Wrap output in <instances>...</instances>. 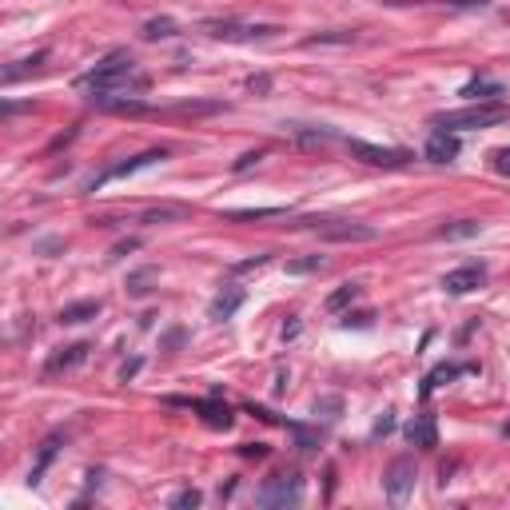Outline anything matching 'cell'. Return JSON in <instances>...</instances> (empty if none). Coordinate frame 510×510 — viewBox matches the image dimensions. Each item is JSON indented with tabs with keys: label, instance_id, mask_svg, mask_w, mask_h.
Instances as JSON below:
<instances>
[{
	"label": "cell",
	"instance_id": "1",
	"mask_svg": "<svg viewBox=\"0 0 510 510\" xmlns=\"http://www.w3.org/2000/svg\"><path fill=\"white\" fill-rule=\"evenodd\" d=\"M128 80H140V76H136V60L120 48V52H108V56H104L92 72H84L80 88H88V92H120V96H124Z\"/></svg>",
	"mask_w": 510,
	"mask_h": 510
},
{
	"label": "cell",
	"instance_id": "2",
	"mask_svg": "<svg viewBox=\"0 0 510 510\" xmlns=\"http://www.w3.org/2000/svg\"><path fill=\"white\" fill-rule=\"evenodd\" d=\"M510 120V104H470V108H459V112H439L435 124L447 132H459V128H494V124Z\"/></svg>",
	"mask_w": 510,
	"mask_h": 510
},
{
	"label": "cell",
	"instance_id": "3",
	"mask_svg": "<svg viewBox=\"0 0 510 510\" xmlns=\"http://www.w3.org/2000/svg\"><path fill=\"white\" fill-rule=\"evenodd\" d=\"M255 502L267 506V510L299 506V502H303V479L295 474V470H287V474H271V479L255 490Z\"/></svg>",
	"mask_w": 510,
	"mask_h": 510
},
{
	"label": "cell",
	"instance_id": "4",
	"mask_svg": "<svg viewBox=\"0 0 510 510\" xmlns=\"http://www.w3.org/2000/svg\"><path fill=\"white\" fill-rule=\"evenodd\" d=\"M299 228H315L319 240H327V243H367V240H375V228H367V223H359V220H303Z\"/></svg>",
	"mask_w": 510,
	"mask_h": 510
},
{
	"label": "cell",
	"instance_id": "5",
	"mask_svg": "<svg viewBox=\"0 0 510 510\" xmlns=\"http://www.w3.org/2000/svg\"><path fill=\"white\" fill-rule=\"evenodd\" d=\"M347 152L355 160L371 164V168H403L415 160V152L407 148H379V144H363V140H347Z\"/></svg>",
	"mask_w": 510,
	"mask_h": 510
},
{
	"label": "cell",
	"instance_id": "6",
	"mask_svg": "<svg viewBox=\"0 0 510 510\" xmlns=\"http://www.w3.org/2000/svg\"><path fill=\"white\" fill-rule=\"evenodd\" d=\"M156 160H168V148H152V152H140V156H132V160H120V164H112V168H104L100 176H92V180H88V191L104 188V184H108V180H120V176H132V171L148 168V164H156Z\"/></svg>",
	"mask_w": 510,
	"mask_h": 510
},
{
	"label": "cell",
	"instance_id": "7",
	"mask_svg": "<svg viewBox=\"0 0 510 510\" xmlns=\"http://www.w3.org/2000/svg\"><path fill=\"white\" fill-rule=\"evenodd\" d=\"M383 490H387L391 502H407V494L415 490V459H395L387 467V474H383Z\"/></svg>",
	"mask_w": 510,
	"mask_h": 510
},
{
	"label": "cell",
	"instance_id": "8",
	"mask_svg": "<svg viewBox=\"0 0 510 510\" xmlns=\"http://www.w3.org/2000/svg\"><path fill=\"white\" fill-rule=\"evenodd\" d=\"M203 32L216 41H255V36H275L280 28L271 24H235V21H203Z\"/></svg>",
	"mask_w": 510,
	"mask_h": 510
},
{
	"label": "cell",
	"instance_id": "9",
	"mask_svg": "<svg viewBox=\"0 0 510 510\" xmlns=\"http://www.w3.org/2000/svg\"><path fill=\"white\" fill-rule=\"evenodd\" d=\"M482 283H487V263H462V267L442 275V291H450V295H467Z\"/></svg>",
	"mask_w": 510,
	"mask_h": 510
},
{
	"label": "cell",
	"instance_id": "10",
	"mask_svg": "<svg viewBox=\"0 0 510 510\" xmlns=\"http://www.w3.org/2000/svg\"><path fill=\"white\" fill-rule=\"evenodd\" d=\"M455 156H459V136H455V132H447V128L430 132V140H427V160H430V164H450Z\"/></svg>",
	"mask_w": 510,
	"mask_h": 510
},
{
	"label": "cell",
	"instance_id": "11",
	"mask_svg": "<svg viewBox=\"0 0 510 510\" xmlns=\"http://www.w3.org/2000/svg\"><path fill=\"white\" fill-rule=\"evenodd\" d=\"M88 343H72V347H60V351H56V355H52V359H48V367H44V371H48V375H60V371H68V367H76V363H84V359H88Z\"/></svg>",
	"mask_w": 510,
	"mask_h": 510
},
{
	"label": "cell",
	"instance_id": "12",
	"mask_svg": "<svg viewBox=\"0 0 510 510\" xmlns=\"http://www.w3.org/2000/svg\"><path fill=\"white\" fill-rule=\"evenodd\" d=\"M191 407L203 415V423H208V427H216V430H228V427H231V407H228V403H220V399H200V403H191Z\"/></svg>",
	"mask_w": 510,
	"mask_h": 510
},
{
	"label": "cell",
	"instance_id": "13",
	"mask_svg": "<svg viewBox=\"0 0 510 510\" xmlns=\"http://www.w3.org/2000/svg\"><path fill=\"white\" fill-rule=\"evenodd\" d=\"M240 307H243V287H223L211 299V319H231Z\"/></svg>",
	"mask_w": 510,
	"mask_h": 510
},
{
	"label": "cell",
	"instance_id": "14",
	"mask_svg": "<svg viewBox=\"0 0 510 510\" xmlns=\"http://www.w3.org/2000/svg\"><path fill=\"white\" fill-rule=\"evenodd\" d=\"M60 442H64V435H48V439L41 442V450H36V462H32V487H36V482L44 479V470L52 467V459H56V450H60Z\"/></svg>",
	"mask_w": 510,
	"mask_h": 510
},
{
	"label": "cell",
	"instance_id": "15",
	"mask_svg": "<svg viewBox=\"0 0 510 510\" xmlns=\"http://www.w3.org/2000/svg\"><path fill=\"white\" fill-rule=\"evenodd\" d=\"M407 442H415V447H439V427H435V419H430V415H419V419L407 427Z\"/></svg>",
	"mask_w": 510,
	"mask_h": 510
},
{
	"label": "cell",
	"instance_id": "16",
	"mask_svg": "<svg viewBox=\"0 0 510 510\" xmlns=\"http://www.w3.org/2000/svg\"><path fill=\"white\" fill-rule=\"evenodd\" d=\"M462 96L474 104H490V100H499V96H506V88H502L499 80H470L467 88H462Z\"/></svg>",
	"mask_w": 510,
	"mask_h": 510
},
{
	"label": "cell",
	"instance_id": "17",
	"mask_svg": "<svg viewBox=\"0 0 510 510\" xmlns=\"http://www.w3.org/2000/svg\"><path fill=\"white\" fill-rule=\"evenodd\" d=\"M96 315H100V299H80V303L60 307V323H88Z\"/></svg>",
	"mask_w": 510,
	"mask_h": 510
},
{
	"label": "cell",
	"instance_id": "18",
	"mask_svg": "<svg viewBox=\"0 0 510 510\" xmlns=\"http://www.w3.org/2000/svg\"><path fill=\"white\" fill-rule=\"evenodd\" d=\"M479 231H482L479 220H455V223H442L435 235H439V240H474Z\"/></svg>",
	"mask_w": 510,
	"mask_h": 510
},
{
	"label": "cell",
	"instance_id": "19",
	"mask_svg": "<svg viewBox=\"0 0 510 510\" xmlns=\"http://www.w3.org/2000/svg\"><path fill=\"white\" fill-rule=\"evenodd\" d=\"M462 371H467V367H455V363H442L439 371H430V375H427V383H423V399H427V395H430L435 387H439V383H450L455 375H462Z\"/></svg>",
	"mask_w": 510,
	"mask_h": 510
},
{
	"label": "cell",
	"instance_id": "20",
	"mask_svg": "<svg viewBox=\"0 0 510 510\" xmlns=\"http://www.w3.org/2000/svg\"><path fill=\"white\" fill-rule=\"evenodd\" d=\"M359 299V283H343L339 291H331L327 295V311H343L347 303H355Z\"/></svg>",
	"mask_w": 510,
	"mask_h": 510
},
{
	"label": "cell",
	"instance_id": "21",
	"mask_svg": "<svg viewBox=\"0 0 510 510\" xmlns=\"http://www.w3.org/2000/svg\"><path fill=\"white\" fill-rule=\"evenodd\" d=\"M164 36H176V21L171 16H156V21L144 24V41H164Z\"/></svg>",
	"mask_w": 510,
	"mask_h": 510
},
{
	"label": "cell",
	"instance_id": "22",
	"mask_svg": "<svg viewBox=\"0 0 510 510\" xmlns=\"http://www.w3.org/2000/svg\"><path fill=\"white\" fill-rule=\"evenodd\" d=\"M343 415V399L339 395H327V399H315V419L323 423H335Z\"/></svg>",
	"mask_w": 510,
	"mask_h": 510
},
{
	"label": "cell",
	"instance_id": "23",
	"mask_svg": "<svg viewBox=\"0 0 510 510\" xmlns=\"http://www.w3.org/2000/svg\"><path fill=\"white\" fill-rule=\"evenodd\" d=\"M152 280H156V271H152V267H140L136 275H128V295H136V299H140V295H148V291H152Z\"/></svg>",
	"mask_w": 510,
	"mask_h": 510
},
{
	"label": "cell",
	"instance_id": "24",
	"mask_svg": "<svg viewBox=\"0 0 510 510\" xmlns=\"http://www.w3.org/2000/svg\"><path fill=\"white\" fill-rule=\"evenodd\" d=\"M188 208H152L144 211V223H171V220H184Z\"/></svg>",
	"mask_w": 510,
	"mask_h": 510
},
{
	"label": "cell",
	"instance_id": "25",
	"mask_svg": "<svg viewBox=\"0 0 510 510\" xmlns=\"http://www.w3.org/2000/svg\"><path fill=\"white\" fill-rule=\"evenodd\" d=\"M223 104L220 100H191V104H180V116H211V112H220Z\"/></svg>",
	"mask_w": 510,
	"mask_h": 510
},
{
	"label": "cell",
	"instance_id": "26",
	"mask_svg": "<svg viewBox=\"0 0 510 510\" xmlns=\"http://www.w3.org/2000/svg\"><path fill=\"white\" fill-rule=\"evenodd\" d=\"M323 267V255H303V260H291L287 271L291 275H311V271H319Z\"/></svg>",
	"mask_w": 510,
	"mask_h": 510
},
{
	"label": "cell",
	"instance_id": "27",
	"mask_svg": "<svg viewBox=\"0 0 510 510\" xmlns=\"http://www.w3.org/2000/svg\"><path fill=\"white\" fill-rule=\"evenodd\" d=\"M271 216H283V208H248V211H231L228 220H271Z\"/></svg>",
	"mask_w": 510,
	"mask_h": 510
},
{
	"label": "cell",
	"instance_id": "28",
	"mask_svg": "<svg viewBox=\"0 0 510 510\" xmlns=\"http://www.w3.org/2000/svg\"><path fill=\"white\" fill-rule=\"evenodd\" d=\"M315 44H351V32H319V36H307V48Z\"/></svg>",
	"mask_w": 510,
	"mask_h": 510
},
{
	"label": "cell",
	"instance_id": "29",
	"mask_svg": "<svg viewBox=\"0 0 510 510\" xmlns=\"http://www.w3.org/2000/svg\"><path fill=\"white\" fill-rule=\"evenodd\" d=\"M200 502H203V494H200V490H180V494L171 499V506H180V510H196Z\"/></svg>",
	"mask_w": 510,
	"mask_h": 510
},
{
	"label": "cell",
	"instance_id": "30",
	"mask_svg": "<svg viewBox=\"0 0 510 510\" xmlns=\"http://www.w3.org/2000/svg\"><path fill=\"white\" fill-rule=\"evenodd\" d=\"M291 435H295L299 450H315V447H319V435H311V430H303V427H291Z\"/></svg>",
	"mask_w": 510,
	"mask_h": 510
},
{
	"label": "cell",
	"instance_id": "31",
	"mask_svg": "<svg viewBox=\"0 0 510 510\" xmlns=\"http://www.w3.org/2000/svg\"><path fill=\"white\" fill-rule=\"evenodd\" d=\"M490 160H494V171H499V176H510V148H499Z\"/></svg>",
	"mask_w": 510,
	"mask_h": 510
},
{
	"label": "cell",
	"instance_id": "32",
	"mask_svg": "<svg viewBox=\"0 0 510 510\" xmlns=\"http://www.w3.org/2000/svg\"><path fill=\"white\" fill-rule=\"evenodd\" d=\"M371 319H375L371 311H359V315H347V319H343V327H371Z\"/></svg>",
	"mask_w": 510,
	"mask_h": 510
},
{
	"label": "cell",
	"instance_id": "33",
	"mask_svg": "<svg viewBox=\"0 0 510 510\" xmlns=\"http://www.w3.org/2000/svg\"><path fill=\"white\" fill-rule=\"evenodd\" d=\"M240 455H243V459H267V447H263V442L251 447V442H248V447H240Z\"/></svg>",
	"mask_w": 510,
	"mask_h": 510
},
{
	"label": "cell",
	"instance_id": "34",
	"mask_svg": "<svg viewBox=\"0 0 510 510\" xmlns=\"http://www.w3.org/2000/svg\"><path fill=\"white\" fill-rule=\"evenodd\" d=\"M391 430H395V415H391V410H383V419L375 423V435H391Z\"/></svg>",
	"mask_w": 510,
	"mask_h": 510
},
{
	"label": "cell",
	"instance_id": "35",
	"mask_svg": "<svg viewBox=\"0 0 510 510\" xmlns=\"http://www.w3.org/2000/svg\"><path fill=\"white\" fill-rule=\"evenodd\" d=\"M263 156L260 152H248V156H240V160H235V171H243V168H251V164H260Z\"/></svg>",
	"mask_w": 510,
	"mask_h": 510
},
{
	"label": "cell",
	"instance_id": "36",
	"mask_svg": "<svg viewBox=\"0 0 510 510\" xmlns=\"http://www.w3.org/2000/svg\"><path fill=\"white\" fill-rule=\"evenodd\" d=\"M248 88H251V92H260V96H263V92L271 88V76H251V84H248Z\"/></svg>",
	"mask_w": 510,
	"mask_h": 510
},
{
	"label": "cell",
	"instance_id": "37",
	"mask_svg": "<svg viewBox=\"0 0 510 510\" xmlns=\"http://www.w3.org/2000/svg\"><path fill=\"white\" fill-rule=\"evenodd\" d=\"M136 248H140V240H124V243L112 248V255H128V251H136Z\"/></svg>",
	"mask_w": 510,
	"mask_h": 510
},
{
	"label": "cell",
	"instance_id": "38",
	"mask_svg": "<svg viewBox=\"0 0 510 510\" xmlns=\"http://www.w3.org/2000/svg\"><path fill=\"white\" fill-rule=\"evenodd\" d=\"M267 260H271V255H255V260L240 263V267H235V271H251V267H263V263H267Z\"/></svg>",
	"mask_w": 510,
	"mask_h": 510
},
{
	"label": "cell",
	"instance_id": "39",
	"mask_svg": "<svg viewBox=\"0 0 510 510\" xmlns=\"http://www.w3.org/2000/svg\"><path fill=\"white\" fill-rule=\"evenodd\" d=\"M136 371H140V359L124 363V367H120V379H132V375H136Z\"/></svg>",
	"mask_w": 510,
	"mask_h": 510
},
{
	"label": "cell",
	"instance_id": "40",
	"mask_svg": "<svg viewBox=\"0 0 510 510\" xmlns=\"http://www.w3.org/2000/svg\"><path fill=\"white\" fill-rule=\"evenodd\" d=\"M447 4H462V9H482L487 0H447Z\"/></svg>",
	"mask_w": 510,
	"mask_h": 510
},
{
	"label": "cell",
	"instance_id": "41",
	"mask_svg": "<svg viewBox=\"0 0 510 510\" xmlns=\"http://www.w3.org/2000/svg\"><path fill=\"white\" fill-rule=\"evenodd\" d=\"M455 467H459V462H442V467H439V474H442V482H450V474H455Z\"/></svg>",
	"mask_w": 510,
	"mask_h": 510
},
{
	"label": "cell",
	"instance_id": "42",
	"mask_svg": "<svg viewBox=\"0 0 510 510\" xmlns=\"http://www.w3.org/2000/svg\"><path fill=\"white\" fill-rule=\"evenodd\" d=\"M502 435H506V439H510V423H506V427H502Z\"/></svg>",
	"mask_w": 510,
	"mask_h": 510
}]
</instances>
